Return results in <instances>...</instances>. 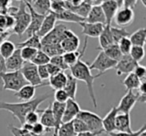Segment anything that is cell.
<instances>
[{
    "label": "cell",
    "mask_w": 146,
    "mask_h": 136,
    "mask_svg": "<svg viewBox=\"0 0 146 136\" xmlns=\"http://www.w3.org/2000/svg\"><path fill=\"white\" fill-rule=\"evenodd\" d=\"M76 133L73 129L72 121L66 122V123H61L57 130L56 136H75Z\"/></svg>",
    "instance_id": "obj_38"
},
{
    "label": "cell",
    "mask_w": 146,
    "mask_h": 136,
    "mask_svg": "<svg viewBox=\"0 0 146 136\" xmlns=\"http://www.w3.org/2000/svg\"><path fill=\"white\" fill-rule=\"evenodd\" d=\"M53 136H56V135H53Z\"/></svg>",
    "instance_id": "obj_59"
},
{
    "label": "cell",
    "mask_w": 146,
    "mask_h": 136,
    "mask_svg": "<svg viewBox=\"0 0 146 136\" xmlns=\"http://www.w3.org/2000/svg\"><path fill=\"white\" fill-rule=\"evenodd\" d=\"M85 22L87 23H100L105 25V17L102 11L101 5L100 6H92L85 18Z\"/></svg>",
    "instance_id": "obj_25"
},
{
    "label": "cell",
    "mask_w": 146,
    "mask_h": 136,
    "mask_svg": "<svg viewBox=\"0 0 146 136\" xmlns=\"http://www.w3.org/2000/svg\"><path fill=\"white\" fill-rule=\"evenodd\" d=\"M67 81V76L64 71H61L59 73L55 74L53 76H50L48 79V85L52 88L53 90H59L63 89L66 84Z\"/></svg>",
    "instance_id": "obj_26"
},
{
    "label": "cell",
    "mask_w": 146,
    "mask_h": 136,
    "mask_svg": "<svg viewBox=\"0 0 146 136\" xmlns=\"http://www.w3.org/2000/svg\"><path fill=\"white\" fill-rule=\"evenodd\" d=\"M24 61L21 58L20 49H16L10 57L5 59V66H6V72H13L19 71L22 68Z\"/></svg>",
    "instance_id": "obj_16"
},
{
    "label": "cell",
    "mask_w": 146,
    "mask_h": 136,
    "mask_svg": "<svg viewBox=\"0 0 146 136\" xmlns=\"http://www.w3.org/2000/svg\"><path fill=\"white\" fill-rule=\"evenodd\" d=\"M41 116L39 118V123H41L44 128L46 129V132H49L51 130H54L55 128V122L54 117H53L52 110H51V106L49 105L46 109L42 110L41 112Z\"/></svg>",
    "instance_id": "obj_23"
},
{
    "label": "cell",
    "mask_w": 146,
    "mask_h": 136,
    "mask_svg": "<svg viewBox=\"0 0 146 136\" xmlns=\"http://www.w3.org/2000/svg\"><path fill=\"white\" fill-rule=\"evenodd\" d=\"M144 55H145L144 47H140V46H132L131 50L129 52V56L136 63H139L140 61H142V59L144 58Z\"/></svg>",
    "instance_id": "obj_40"
},
{
    "label": "cell",
    "mask_w": 146,
    "mask_h": 136,
    "mask_svg": "<svg viewBox=\"0 0 146 136\" xmlns=\"http://www.w3.org/2000/svg\"><path fill=\"white\" fill-rule=\"evenodd\" d=\"M134 18H135V13H134L133 9L122 6L118 8L113 20L116 24V27L125 28L126 26H128L133 22Z\"/></svg>",
    "instance_id": "obj_10"
},
{
    "label": "cell",
    "mask_w": 146,
    "mask_h": 136,
    "mask_svg": "<svg viewBox=\"0 0 146 136\" xmlns=\"http://www.w3.org/2000/svg\"><path fill=\"white\" fill-rule=\"evenodd\" d=\"M69 69H70V74L77 81L79 80V81L85 82L94 108H97V100H96V96L95 93H94V87H93L94 80L101 77L103 74L99 73V74H96V75H93L91 73V70L89 69V64L87 62H84L82 59L78 60L77 63L74 64L73 66H71Z\"/></svg>",
    "instance_id": "obj_2"
},
{
    "label": "cell",
    "mask_w": 146,
    "mask_h": 136,
    "mask_svg": "<svg viewBox=\"0 0 146 136\" xmlns=\"http://www.w3.org/2000/svg\"><path fill=\"white\" fill-rule=\"evenodd\" d=\"M60 46L64 53L74 52V51H77L79 49L80 39L72 30L67 29L65 31L64 37L60 42Z\"/></svg>",
    "instance_id": "obj_9"
},
{
    "label": "cell",
    "mask_w": 146,
    "mask_h": 136,
    "mask_svg": "<svg viewBox=\"0 0 146 136\" xmlns=\"http://www.w3.org/2000/svg\"><path fill=\"white\" fill-rule=\"evenodd\" d=\"M66 9L65 7V1L63 0H52L50 1V12L54 14H59Z\"/></svg>",
    "instance_id": "obj_42"
},
{
    "label": "cell",
    "mask_w": 146,
    "mask_h": 136,
    "mask_svg": "<svg viewBox=\"0 0 146 136\" xmlns=\"http://www.w3.org/2000/svg\"><path fill=\"white\" fill-rule=\"evenodd\" d=\"M8 129L10 130V132L12 133L13 136H34L31 132L26 131V130L22 129L21 127L14 126L13 124H9ZM43 136H47V134H45V135H43Z\"/></svg>",
    "instance_id": "obj_45"
},
{
    "label": "cell",
    "mask_w": 146,
    "mask_h": 136,
    "mask_svg": "<svg viewBox=\"0 0 146 136\" xmlns=\"http://www.w3.org/2000/svg\"><path fill=\"white\" fill-rule=\"evenodd\" d=\"M20 72L22 73L24 79L30 85L37 86V87H42V86H47V82H42L38 76L37 72V66L32 64L31 62H25L23 64L22 68L20 69Z\"/></svg>",
    "instance_id": "obj_6"
},
{
    "label": "cell",
    "mask_w": 146,
    "mask_h": 136,
    "mask_svg": "<svg viewBox=\"0 0 146 136\" xmlns=\"http://www.w3.org/2000/svg\"><path fill=\"white\" fill-rule=\"evenodd\" d=\"M12 17L14 19L13 32L19 36H22L26 29L28 28L29 22H30V14L24 1H19V7Z\"/></svg>",
    "instance_id": "obj_3"
},
{
    "label": "cell",
    "mask_w": 146,
    "mask_h": 136,
    "mask_svg": "<svg viewBox=\"0 0 146 136\" xmlns=\"http://www.w3.org/2000/svg\"><path fill=\"white\" fill-rule=\"evenodd\" d=\"M116 61L110 59L104 54L103 51H100L94 61L89 64V69L90 70H98L100 74H104L107 70L114 68L116 65Z\"/></svg>",
    "instance_id": "obj_7"
},
{
    "label": "cell",
    "mask_w": 146,
    "mask_h": 136,
    "mask_svg": "<svg viewBox=\"0 0 146 136\" xmlns=\"http://www.w3.org/2000/svg\"><path fill=\"white\" fill-rule=\"evenodd\" d=\"M36 13L46 16L50 12V0H32L28 1Z\"/></svg>",
    "instance_id": "obj_27"
},
{
    "label": "cell",
    "mask_w": 146,
    "mask_h": 136,
    "mask_svg": "<svg viewBox=\"0 0 146 136\" xmlns=\"http://www.w3.org/2000/svg\"><path fill=\"white\" fill-rule=\"evenodd\" d=\"M69 99L68 95L63 89L55 90L54 92V101L58 102V103H66V101Z\"/></svg>",
    "instance_id": "obj_49"
},
{
    "label": "cell",
    "mask_w": 146,
    "mask_h": 136,
    "mask_svg": "<svg viewBox=\"0 0 146 136\" xmlns=\"http://www.w3.org/2000/svg\"><path fill=\"white\" fill-rule=\"evenodd\" d=\"M72 124H73V129H74V132L76 134L78 133H81V132H85V131H88L87 127L86 125L84 124V122L82 120H80L79 118H74L72 120Z\"/></svg>",
    "instance_id": "obj_47"
},
{
    "label": "cell",
    "mask_w": 146,
    "mask_h": 136,
    "mask_svg": "<svg viewBox=\"0 0 146 136\" xmlns=\"http://www.w3.org/2000/svg\"><path fill=\"white\" fill-rule=\"evenodd\" d=\"M55 17H56V20L58 21H64V22H72V23H77V24H80L81 22H84L85 19L81 18L78 15L74 14L71 11L65 9L63 12L59 13V14H55Z\"/></svg>",
    "instance_id": "obj_30"
},
{
    "label": "cell",
    "mask_w": 146,
    "mask_h": 136,
    "mask_svg": "<svg viewBox=\"0 0 146 136\" xmlns=\"http://www.w3.org/2000/svg\"><path fill=\"white\" fill-rule=\"evenodd\" d=\"M37 88H39V87L30 85V84H26V85L23 86L20 90L15 92V96L18 97V99L20 100V102L30 101V100L34 99V96H35V93H36Z\"/></svg>",
    "instance_id": "obj_24"
},
{
    "label": "cell",
    "mask_w": 146,
    "mask_h": 136,
    "mask_svg": "<svg viewBox=\"0 0 146 136\" xmlns=\"http://www.w3.org/2000/svg\"><path fill=\"white\" fill-rule=\"evenodd\" d=\"M139 136H146V130H145V131H143V132H142V133L140 134Z\"/></svg>",
    "instance_id": "obj_58"
},
{
    "label": "cell",
    "mask_w": 146,
    "mask_h": 136,
    "mask_svg": "<svg viewBox=\"0 0 146 136\" xmlns=\"http://www.w3.org/2000/svg\"><path fill=\"white\" fill-rule=\"evenodd\" d=\"M101 8L105 17V25H111L113 18L118 10V4L116 0H103Z\"/></svg>",
    "instance_id": "obj_14"
},
{
    "label": "cell",
    "mask_w": 146,
    "mask_h": 136,
    "mask_svg": "<svg viewBox=\"0 0 146 136\" xmlns=\"http://www.w3.org/2000/svg\"><path fill=\"white\" fill-rule=\"evenodd\" d=\"M66 76H67V81L64 88H63V90L66 92L69 99L75 100L76 93H77V86H78L77 80L73 77L71 74H66Z\"/></svg>",
    "instance_id": "obj_29"
},
{
    "label": "cell",
    "mask_w": 146,
    "mask_h": 136,
    "mask_svg": "<svg viewBox=\"0 0 146 136\" xmlns=\"http://www.w3.org/2000/svg\"><path fill=\"white\" fill-rule=\"evenodd\" d=\"M80 110H81V108H80L79 104L75 100L68 99L66 101V103H65L64 113H63V117H62V123L72 121L74 118H76V116L78 115Z\"/></svg>",
    "instance_id": "obj_15"
},
{
    "label": "cell",
    "mask_w": 146,
    "mask_h": 136,
    "mask_svg": "<svg viewBox=\"0 0 146 136\" xmlns=\"http://www.w3.org/2000/svg\"><path fill=\"white\" fill-rule=\"evenodd\" d=\"M137 0H123V7H127V8H131L133 9L134 7L137 4Z\"/></svg>",
    "instance_id": "obj_55"
},
{
    "label": "cell",
    "mask_w": 146,
    "mask_h": 136,
    "mask_svg": "<svg viewBox=\"0 0 146 136\" xmlns=\"http://www.w3.org/2000/svg\"><path fill=\"white\" fill-rule=\"evenodd\" d=\"M64 108H65V103H58L56 101H53L52 104H51V110H52V114H53V117H54V122H55V128L53 130L54 131L53 135H56L57 130H58L59 126L62 123Z\"/></svg>",
    "instance_id": "obj_22"
},
{
    "label": "cell",
    "mask_w": 146,
    "mask_h": 136,
    "mask_svg": "<svg viewBox=\"0 0 146 136\" xmlns=\"http://www.w3.org/2000/svg\"><path fill=\"white\" fill-rule=\"evenodd\" d=\"M75 136H99V135L96 133H92V132H90V131H85V132H81V133L76 134Z\"/></svg>",
    "instance_id": "obj_57"
},
{
    "label": "cell",
    "mask_w": 146,
    "mask_h": 136,
    "mask_svg": "<svg viewBox=\"0 0 146 136\" xmlns=\"http://www.w3.org/2000/svg\"><path fill=\"white\" fill-rule=\"evenodd\" d=\"M102 51H103L104 54H105L106 56L109 57V58L112 59V60L116 61V62H118V61L122 58V56H123L117 44L110 45V46H108L107 48H105Z\"/></svg>",
    "instance_id": "obj_35"
},
{
    "label": "cell",
    "mask_w": 146,
    "mask_h": 136,
    "mask_svg": "<svg viewBox=\"0 0 146 136\" xmlns=\"http://www.w3.org/2000/svg\"><path fill=\"white\" fill-rule=\"evenodd\" d=\"M19 49H20L21 58L23 59L24 62H30L33 59V57L35 56L36 52L38 51L34 48H30V47H22V48H19Z\"/></svg>",
    "instance_id": "obj_41"
},
{
    "label": "cell",
    "mask_w": 146,
    "mask_h": 136,
    "mask_svg": "<svg viewBox=\"0 0 146 136\" xmlns=\"http://www.w3.org/2000/svg\"><path fill=\"white\" fill-rule=\"evenodd\" d=\"M46 68H47V71H48L49 77H50V76L55 75V74H57V73H59V72H61V70L59 69L58 67L55 66V65H53V64H51V63L46 64Z\"/></svg>",
    "instance_id": "obj_54"
},
{
    "label": "cell",
    "mask_w": 146,
    "mask_h": 136,
    "mask_svg": "<svg viewBox=\"0 0 146 136\" xmlns=\"http://www.w3.org/2000/svg\"><path fill=\"white\" fill-rule=\"evenodd\" d=\"M115 131L116 132H126L130 133L132 132L131 128V118L130 114L118 113L115 119Z\"/></svg>",
    "instance_id": "obj_19"
},
{
    "label": "cell",
    "mask_w": 146,
    "mask_h": 136,
    "mask_svg": "<svg viewBox=\"0 0 146 136\" xmlns=\"http://www.w3.org/2000/svg\"><path fill=\"white\" fill-rule=\"evenodd\" d=\"M145 130H146V124H143V126H142L139 130H137V131H132V132H130V133L114 131V132L109 133V136H139L140 134H141L143 131H145Z\"/></svg>",
    "instance_id": "obj_48"
},
{
    "label": "cell",
    "mask_w": 146,
    "mask_h": 136,
    "mask_svg": "<svg viewBox=\"0 0 146 136\" xmlns=\"http://www.w3.org/2000/svg\"><path fill=\"white\" fill-rule=\"evenodd\" d=\"M49 58L53 56H57V55H62L63 50L61 48L60 44H50V45H43L41 46V49Z\"/></svg>",
    "instance_id": "obj_36"
},
{
    "label": "cell",
    "mask_w": 146,
    "mask_h": 136,
    "mask_svg": "<svg viewBox=\"0 0 146 136\" xmlns=\"http://www.w3.org/2000/svg\"><path fill=\"white\" fill-rule=\"evenodd\" d=\"M1 81L3 83V90H10V91L17 92L24 85L28 84L24 79L22 73L19 71L6 72L1 76Z\"/></svg>",
    "instance_id": "obj_5"
},
{
    "label": "cell",
    "mask_w": 146,
    "mask_h": 136,
    "mask_svg": "<svg viewBox=\"0 0 146 136\" xmlns=\"http://www.w3.org/2000/svg\"><path fill=\"white\" fill-rule=\"evenodd\" d=\"M137 64H139V63H136L129 55H123L122 58L116 63L114 68H115L116 74L118 76H120L122 74L132 73Z\"/></svg>",
    "instance_id": "obj_13"
},
{
    "label": "cell",
    "mask_w": 146,
    "mask_h": 136,
    "mask_svg": "<svg viewBox=\"0 0 146 136\" xmlns=\"http://www.w3.org/2000/svg\"><path fill=\"white\" fill-rule=\"evenodd\" d=\"M137 95H138V101L139 102H144L146 101V81L145 80H142L140 86L138 87Z\"/></svg>",
    "instance_id": "obj_51"
},
{
    "label": "cell",
    "mask_w": 146,
    "mask_h": 136,
    "mask_svg": "<svg viewBox=\"0 0 146 136\" xmlns=\"http://www.w3.org/2000/svg\"><path fill=\"white\" fill-rule=\"evenodd\" d=\"M6 73V66H5V59L0 55V81H1V76Z\"/></svg>",
    "instance_id": "obj_56"
},
{
    "label": "cell",
    "mask_w": 146,
    "mask_h": 136,
    "mask_svg": "<svg viewBox=\"0 0 146 136\" xmlns=\"http://www.w3.org/2000/svg\"><path fill=\"white\" fill-rule=\"evenodd\" d=\"M133 74H135V76L138 78L139 80H145V77H146V68L145 66H143V65L141 64H137L136 65V67L134 68L133 72H132Z\"/></svg>",
    "instance_id": "obj_50"
},
{
    "label": "cell",
    "mask_w": 146,
    "mask_h": 136,
    "mask_svg": "<svg viewBox=\"0 0 146 136\" xmlns=\"http://www.w3.org/2000/svg\"><path fill=\"white\" fill-rule=\"evenodd\" d=\"M19 48L22 47H30V48H34L36 50H40L41 49V38L37 34L31 35L28 37V39H26L23 42H20L18 44Z\"/></svg>",
    "instance_id": "obj_33"
},
{
    "label": "cell",
    "mask_w": 146,
    "mask_h": 136,
    "mask_svg": "<svg viewBox=\"0 0 146 136\" xmlns=\"http://www.w3.org/2000/svg\"><path fill=\"white\" fill-rule=\"evenodd\" d=\"M87 42H88V38L87 37H85V40H84V46H83L82 51L77 50V51H74V52H66V53H63L62 54L64 63L68 66V68H70L71 66H73L74 64H76L77 61L80 60V59L83 57L86 48H87Z\"/></svg>",
    "instance_id": "obj_18"
},
{
    "label": "cell",
    "mask_w": 146,
    "mask_h": 136,
    "mask_svg": "<svg viewBox=\"0 0 146 136\" xmlns=\"http://www.w3.org/2000/svg\"><path fill=\"white\" fill-rule=\"evenodd\" d=\"M76 117L84 122L88 131L96 133L98 135H101L104 132L103 128H102V118L98 114L88 111V110H80Z\"/></svg>",
    "instance_id": "obj_4"
},
{
    "label": "cell",
    "mask_w": 146,
    "mask_h": 136,
    "mask_svg": "<svg viewBox=\"0 0 146 136\" xmlns=\"http://www.w3.org/2000/svg\"><path fill=\"white\" fill-rule=\"evenodd\" d=\"M56 22H57V20H56V17H55V14L52 12H49L48 14L44 17L42 24H41L40 28H39L38 32H37L36 34L38 35L40 38L44 37L45 35L48 34V33L54 28V26L56 25Z\"/></svg>",
    "instance_id": "obj_21"
},
{
    "label": "cell",
    "mask_w": 146,
    "mask_h": 136,
    "mask_svg": "<svg viewBox=\"0 0 146 136\" xmlns=\"http://www.w3.org/2000/svg\"><path fill=\"white\" fill-rule=\"evenodd\" d=\"M16 50V45L8 40H4L0 44V55L4 59H7Z\"/></svg>",
    "instance_id": "obj_34"
},
{
    "label": "cell",
    "mask_w": 146,
    "mask_h": 136,
    "mask_svg": "<svg viewBox=\"0 0 146 136\" xmlns=\"http://www.w3.org/2000/svg\"><path fill=\"white\" fill-rule=\"evenodd\" d=\"M129 40L131 42L132 46L144 47V44H145L146 41V28L142 27V28H139L138 30H136L135 32H133L130 35Z\"/></svg>",
    "instance_id": "obj_31"
},
{
    "label": "cell",
    "mask_w": 146,
    "mask_h": 136,
    "mask_svg": "<svg viewBox=\"0 0 146 136\" xmlns=\"http://www.w3.org/2000/svg\"><path fill=\"white\" fill-rule=\"evenodd\" d=\"M50 97V94L46 93L26 102H5L0 101V110H6L10 112L14 118L19 120L21 125L24 124V117L28 112L36 111L42 102Z\"/></svg>",
    "instance_id": "obj_1"
},
{
    "label": "cell",
    "mask_w": 146,
    "mask_h": 136,
    "mask_svg": "<svg viewBox=\"0 0 146 136\" xmlns=\"http://www.w3.org/2000/svg\"><path fill=\"white\" fill-rule=\"evenodd\" d=\"M136 102H138L137 92L127 91L125 93V95L122 96V98L120 99V102H119V104H118V106H116L118 113L130 114V112L133 109Z\"/></svg>",
    "instance_id": "obj_12"
},
{
    "label": "cell",
    "mask_w": 146,
    "mask_h": 136,
    "mask_svg": "<svg viewBox=\"0 0 146 136\" xmlns=\"http://www.w3.org/2000/svg\"><path fill=\"white\" fill-rule=\"evenodd\" d=\"M118 114L116 106H112L107 114L102 118V128L106 133H111L115 131V119Z\"/></svg>",
    "instance_id": "obj_17"
},
{
    "label": "cell",
    "mask_w": 146,
    "mask_h": 136,
    "mask_svg": "<svg viewBox=\"0 0 146 136\" xmlns=\"http://www.w3.org/2000/svg\"><path fill=\"white\" fill-rule=\"evenodd\" d=\"M122 55H129V52L132 48V44L129 40V37H124L117 43Z\"/></svg>",
    "instance_id": "obj_43"
},
{
    "label": "cell",
    "mask_w": 146,
    "mask_h": 136,
    "mask_svg": "<svg viewBox=\"0 0 146 136\" xmlns=\"http://www.w3.org/2000/svg\"><path fill=\"white\" fill-rule=\"evenodd\" d=\"M37 72H38V76L41 79V81H44V80L49 79V74L47 71L46 65H40V66H37Z\"/></svg>",
    "instance_id": "obj_53"
},
{
    "label": "cell",
    "mask_w": 146,
    "mask_h": 136,
    "mask_svg": "<svg viewBox=\"0 0 146 136\" xmlns=\"http://www.w3.org/2000/svg\"><path fill=\"white\" fill-rule=\"evenodd\" d=\"M49 63H51V64H53V65H55V66H57L59 68V69L61 70V71H64V70L69 69L68 66H67V65L64 63V60H63L62 55H57V56L51 57L50 61H49Z\"/></svg>",
    "instance_id": "obj_46"
},
{
    "label": "cell",
    "mask_w": 146,
    "mask_h": 136,
    "mask_svg": "<svg viewBox=\"0 0 146 136\" xmlns=\"http://www.w3.org/2000/svg\"><path fill=\"white\" fill-rule=\"evenodd\" d=\"M50 58L43 52L42 50H38L35 54V56L33 57V59L30 61L32 64L36 65V66H40V65H46L49 63Z\"/></svg>",
    "instance_id": "obj_39"
},
{
    "label": "cell",
    "mask_w": 146,
    "mask_h": 136,
    "mask_svg": "<svg viewBox=\"0 0 146 136\" xmlns=\"http://www.w3.org/2000/svg\"><path fill=\"white\" fill-rule=\"evenodd\" d=\"M140 83H141V80L138 79L135 76V74H133V73L127 74V76H126L123 81H122V84L125 86L127 91L137 90L138 87L140 86Z\"/></svg>",
    "instance_id": "obj_32"
},
{
    "label": "cell",
    "mask_w": 146,
    "mask_h": 136,
    "mask_svg": "<svg viewBox=\"0 0 146 136\" xmlns=\"http://www.w3.org/2000/svg\"><path fill=\"white\" fill-rule=\"evenodd\" d=\"M110 30H111V34L115 44H117L119 42V40H121L122 38L128 37L130 35V33L126 30V28H122V27H114L111 25L110 26Z\"/></svg>",
    "instance_id": "obj_37"
},
{
    "label": "cell",
    "mask_w": 146,
    "mask_h": 136,
    "mask_svg": "<svg viewBox=\"0 0 146 136\" xmlns=\"http://www.w3.org/2000/svg\"><path fill=\"white\" fill-rule=\"evenodd\" d=\"M42 110H36V111H30L25 115L24 117V123H27L29 125H34V124L38 123L39 122V112H41Z\"/></svg>",
    "instance_id": "obj_44"
},
{
    "label": "cell",
    "mask_w": 146,
    "mask_h": 136,
    "mask_svg": "<svg viewBox=\"0 0 146 136\" xmlns=\"http://www.w3.org/2000/svg\"><path fill=\"white\" fill-rule=\"evenodd\" d=\"M110 26L111 25H104V28L102 30L101 34L99 35V46L101 50H104L107 48L108 46L112 44H115L113 41V37L111 34V30H110Z\"/></svg>",
    "instance_id": "obj_28"
},
{
    "label": "cell",
    "mask_w": 146,
    "mask_h": 136,
    "mask_svg": "<svg viewBox=\"0 0 146 136\" xmlns=\"http://www.w3.org/2000/svg\"><path fill=\"white\" fill-rule=\"evenodd\" d=\"M24 2H25V4H26L27 9H28L29 14H30L29 26H28V28L26 29V31H25V34L29 37V36H31V35H34L38 32V30H39V28H40L41 24H42L43 19H44L45 16L35 12L34 9L31 7L30 3H29L28 1H24Z\"/></svg>",
    "instance_id": "obj_11"
},
{
    "label": "cell",
    "mask_w": 146,
    "mask_h": 136,
    "mask_svg": "<svg viewBox=\"0 0 146 136\" xmlns=\"http://www.w3.org/2000/svg\"><path fill=\"white\" fill-rule=\"evenodd\" d=\"M67 27L64 24H56L54 28L46 34L44 37L41 38V46L43 45H50V44H60L61 40L63 39L65 34V31L67 30Z\"/></svg>",
    "instance_id": "obj_8"
},
{
    "label": "cell",
    "mask_w": 146,
    "mask_h": 136,
    "mask_svg": "<svg viewBox=\"0 0 146 136\" xmlns=\"http://www.w3.org/2000/svg\"><path fill=\"white\" fill-rule=\"evenodd\" d=\"M80 26H82V34H84L86 37H92V38H96L99 37L101 34L102 30L104 28V24H100V23H87V22H81Z\"/></svg>",
    "instance_id": "obj_20"
},
{
    "label": "cell",
    "mask_w": 146,
    "mask_h": 136,
    "mask_svg": "<svg viewBox=\"0 0 146 136\" xmlns=\"http://www.w3.org/2000/svg\"><path fill=\"white\" fill-rule=\"evenodd\" d=\"M31 133L34 136H43V135H45V133H47V132H46V129L44 128V126L38 122V123L32 125Z\"/></svg>",
    "instance_id": "obj_52"
}]
</instances>
